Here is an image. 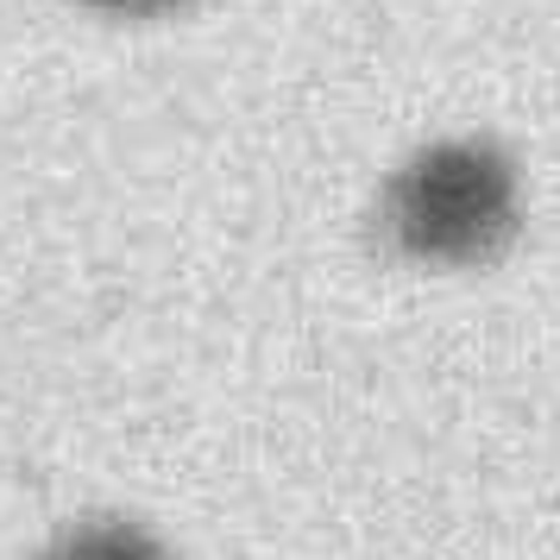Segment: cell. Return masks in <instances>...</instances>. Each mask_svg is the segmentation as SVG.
Instances as JSON below:
<instances>
[{"label":"cell","mask_w":560,"mask_h":560,"mask_svg":"<svg viewBox=\"0 0 560 560\" xmlns=\"http://www.w3.org/2000/svg\"><path fill=\"white\" fill-rule=\"evenodd\" d=\"M51 560H164V555L132 529H89V535H70Z\"/></svg>","instance_id":"obj_1"}]
</instances>
